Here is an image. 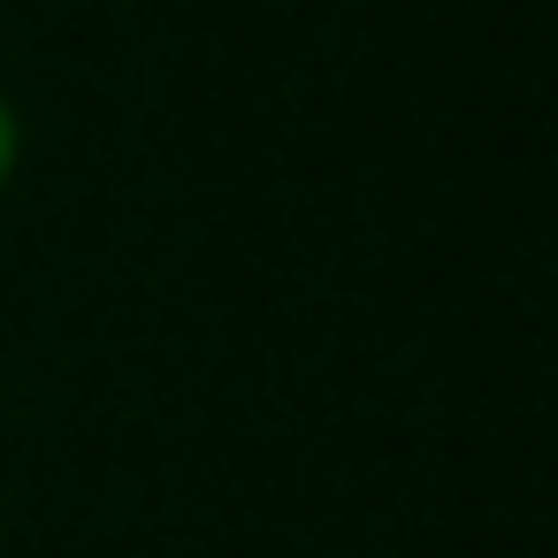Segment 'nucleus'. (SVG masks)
Here are the masks:
<instances>
[{
	"label": "nucleus",
	"instance_id": "f257e3e1",
	"mask_svg": "<svg viewBox=\"0 0 558 558\" xmlns=\"http://www.w3.org/2000/svg\"><path fill=\"white\" fill-rule=\"evenodd\" d=\"M16 169H24V116H16L9 93H0V192L16 184Z\"/></svg>",
	"mask_w": 558,
	"mask_h": 558
}]
</instances>
